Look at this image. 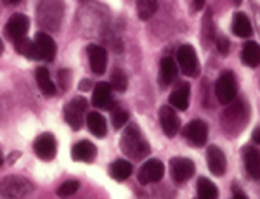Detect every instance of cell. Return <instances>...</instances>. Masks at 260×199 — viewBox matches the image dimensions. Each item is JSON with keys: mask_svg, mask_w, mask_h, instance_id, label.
Wrapping results in <instances>:
<instances>
[{"mask_svg": "<svg viewBox=\"0 0 260 199\" xmlns=\"http://www.w3.org/2000/svg\"><path fill=\"white\" fill-rule=\"evenodd\" d=\"M250 122V107L245 99H238L236 102H231L228 109L224 111L220 118L222 130L228 137H236L245 130L246 123Z\"/></svg>", "mask_w": 260, "mask_h": 199, "instance_id": "1", "label": "cell"}, {"mask_svg": "<svg viewBox=\"0 0 260 199\" xmlns=\"http://www.w3.org/2000/svg\"><path fill=\"white\" fill-rule=\"evenodd\" d=\"M120 149L125 156L132 157V160H136V161L144 160L151 152L149 142L146 140V137L142 135L141 128L137 127L136 123H130V125L125 128L123 134H121Z\"/></svg>", "mask_w": 260, "mask_h": 199, "instance_id": "2", "label": "cell"}, {"mask_svg": "<svg viewBox=\"0 0 260 199\" xmlns=\"http://www.w3.org/2000/svg\"><path fill=\"white\" fill-rule=\"evenodd\" d=\"M62 16H64V4L62 2L45 0V2H39V6H37V19H39V24L44 30H47L50 33L59 31Z\"/></svg>", "mask_w": 260, "mask_h": 199, "instance_id": "3", "label": "cell"}, {"mask_svg": "<svg viewBox=\"0 0 260 199\" xmlns=\"http://www.w3.org/2000/svg\"><path fill=\"white\" fill-rule=\"evenodd\" d=\"M33 192V184L28 178L9 175L0 178V199H21Z\"/></svg>", "mask_w": 260, "mask_h": 199, "instance_id": "4", "label": "cell"}, {"mask_svg": "<svg viewBox=\"0 0 260 199\" xmlns=\"http://www.w3.org/2000/svg\"><path fill=\"white\" fill-rule=\"evenodd\" d=\"M215 95L222 104H231L238 95V82L233 71L225 69L215 82Z\"/></svg>", "mask_w": 260, "mask_h": 199, "instance_id": "5", "label": "cell"}, {"mask_svg": "<svg viewBox=\"0 0 260 199\" xmlns=\"http://www.w3.org/2000/svg\"><path fill=\"white\" fill-rule=\"evenodd\" d=\"M87 107H89V101L83 97H73L68 104L62 109V114H64L66 123L73 128L75 132L80 130L83 127V120H85V113Z\"/></svg>", "mask_w": 260, "mask_h": 199, "instance_id": "6", "label": "cell"}, {"mask_svg": "<svg viewBox=\"0 0 260 199\" xmlns=\"http://www.w3.org/2000/svg\"><path fill=\"white\" fill-rule=\"evenodd\" d=\"M177 64L186 76H198L201 68L198 61V54H196L194 47L189 44L182 45L177 51Z\"/></svg>", "mask_w": 260, "mask_h": 199, "instance_id": "7", "label": "cell"}, {"mask_svg": "<svg viewBox=\"0 0 260 199\" xmlns=\"http://www.w3.org/2000/svg\"><path fill=\"white\" fill-rule=\"evenodd\" d=\"M182 135L191 147H203L208 140V125L203 120H192L182 128Z\"/></svg>", "mask_w": 260, "mask_h": 199, "instance_id": "8", "label": "cell"}, {"mask_svg": "<svg viewBox=\"0 0 260 199\" xmlns=\"http://www.w3.org/2000/svg\"><path fill=\"white\" fill-rule=\"evenodd\" d=\"M169 167H170V177L175 184H184V182H187L194 175V161L189 160V157H182V156L172 157Z\"/></svg>", "mask_w": 260, "mask_h": 199, "instance_id": "9", "label": "cell"}, {"mask_svg": "<svg viewBox=\"0 0 260 199\" xmlns=\"http://www.w3.org/2000/svg\"><path fill=\"white\" fill-rule=\"evenodd\" d=\"M28 28H30V19H28V16L12 14L9 18V21H7V24H6V28H4V33H6L7 38L14 44V42H18V40L26 36Z\"/></svg>", "mask_w": 260, "mask_h": 199, "instance_id": "10", "label": "cell"}, {"mask_svg": "<svg viewBox=\"0 0 260 199\" xmlns=\"http://www.w3.org/2000/svg\"><path fill=\"white\" fill-rule=\"evenodd\" d=\"M163 175H165V165L161 163L160 160H148L144 165L139 168V184L141 185H148V184H154V182H160Z\"/></svg>", "mask_w": 260, "mask_h": 199, "instance_id": "11", "label": "cell"}, {"mask_svg": "<svg viewBox=\"0 0 260 199\" xmlns=\"http://www.w3.org/2000/svg\"><path fill=\"white\" fill-rule=\"evenodd\" d=\"M33 151L35 154L44 161H52L56 157V152H57V142H56V137L49 132L45 134L39 135L33 142Z\"/></svg>", "mask_w": 260, "mask_h": 199, "instance_id": "12", "label": "cell"}, {"mask_svg": "<svg viewBox=\"0 0 260 199\" xmlns=\"http://www.w3.org/2000/svg\"><path fill=\"white\" fill-rule=\"evenodd\" d=\"M92 104L98 109L103 111H111L115 109V97H113L111 85L106 82H99L98 85H94V92H92Z\"/></svg>", "mask_w": 260, "mask_h": 199, "instance_id": "13", "label": "cell"}, {"mask_svg": "<svg viewBox=\"0 0 260 199\" xmlns=\"http://www.w3.org/2000/svg\"><path fill=\"white\" fill-rule=\"evenodd\" d=\"M33 44H35V49H37V54H39V59L42 61H54V57H56V42H54V38L49 35V33H44V31H39L35 35V40H33Z\"/></svg>", "mask_w": 260, "mask_h": 199, "instance_id": "14", "label": "cell"}, {"mask_svg": "<svg viewBox=\"0 0 260 199\" xmlns=\"http://www.w3.org/2000/svg\"><path fill=\"white\" fill-rule=\"evenodd\" d=\"M243 165L251 180H258L260 177V152L257 146H245L241 149Z\"/></svg>", "mask_w": 260, "mask_h": 199, "instance_id": "15", "label": "cell"}, {"mask_svg": "<svg viewBox=\"0 0 260 199\" xmlns=\"http://www.w3.org/2000/svg\"><path fill=\"white\" fill-rule=\"evenodd\" d=\"M160 123L163 128V134L167 137H175L180 130V120L174 107L161 106L160 107Z\"/></svg>", "mask_w": 260, "mask_h": 199, "instance_id": "16", "label": "cell"}, {"mask_svg": "<svg viewBox=\"0 0 260 199\" xmlns=\"http://www.w3.org/2000/svg\"><path fill=\"white\" fill-rule=\"evenodd\" d=\"M87 56H89V63H90V69L95 74H103L108 68V54L106 49L101 47V45H94L90 44L87 47Z\"/></svg>", "mask_w": 260, "mask_h": 199, "instance_id": "17", "label": "cell"}, {"mask_svg": "<svg viewBox=\"0 0 260 199\" xmlns=\"http://www.w3.org/2000/svg\"><path fill=\"white\" fill-rule=\"evenodd\" d=\"M207 163L210 172L215 177H222L228 170V160H225V154L222 149L217 146H210L207 151Z\"/></svg>", "mask_w": 260, "mask_h": 199, "instance_id": "18", "label": "cell"}, {"mask_svg": "<svg viewBox=\"0 0 260 199\" xmlns=\"http://www.w3.org/2000/svg\"><path fill=\"white\" fill-rule=\"evenodd\" d=\"M189 95H191V85L187 82H180L169 97L170 107H175L179 111H186L189 107Z\"/></svg>", "mask_w": 260, "mask_h": 199, "instance_id": "19", "label": "cell"}, {"mask_svg": "<svg viewBox=\"0 0 260 199\" xmlns=\"http://www.w3.org/2000/svg\"><path fill=\"white\" fill-rule=\"evenodd\" d=\"M177 63L172 57H163L160 63V73H158V84L167 89L177 80Z\"/></svg>", "mask_w": 260, "mask_h": 199, "instance_id": "20", "label": "cell"}, {"mask_svg": "<svg viewBox=\"0 0 260 199\" xmlns=\"http://www.w3.org/2000/svg\"><path fill=\"white\" fill-rule=\"evenodd\" d=\"M71 156L75 161H83V163H92L98 156V147L90 140H80L71 149Z\"/></svg>", "mask_w": 260, "mask_h": 199, "instance_id": "21", "label": "cell"}, {"mask_svg": "<svg viewBox=\"0 0 260 199\" xmlns=\"http://www.w3.org/2000/svg\"><path fill=\"white\" fill-rule=\"evenodd\" d=\"M35 78H37V85H39V89L42 90V94L47 95V97L56 95V84H54L52 78H50V73L47 68L39 66V68L35 69Z\"/></svg>", "mask_w": 260, "mask_h": 199, "instance_id": "22", "label": "cell"}, {"mask_svg": "<svg viewBox=\"0 0 260 199\" xmlns=\"http://www.w3.org/2000/svg\"><path fill=\"white\" fill-rule=\"evenodd\" d=\"M87 127H89L90 134L94 137H98V139H103L108 132L106 120H104V116L98 113V111L87 114Z\"/></svg>", "mask_w": 260, "mask_h": 199, "instance_id": "23", "label": "cell"}, {"mask_svg": "<svg viewBox=\"0 0 260 199\" xmlns=\"http://www.w3.org/2000/svg\"><path fill=\"white\" fill-rule=\"evenodd\" d=\"M231 28H233L234 35L241 36V38H248V36H251V33H253V28H251V23H250L248 16L243 14V12H238V14H234Z\"/></svg>", "mask_w": 260, "mask_h": 199, "instance_id": "24", "label": "cell"}, {"mask_svg": "<svg viewBox=\"0 0 260 199\" xmlns=\"http://www.w3.org/2000/svg\"><path fill=\"white\" fill-rule=\"evenodd\" d=\"M241 61L245 66L250 68H257L260 63V49L257 42H246L243 45V52H241Z\"/></svg>", "mask_w": 260, "mask_h": 199, "instance_id": "25", "label": "cell"}, {"mask_svg": "<svg viewBox=\"0 0 260 199\" xmlns=\"http://www.w3.org/2000/svg\"><path fill=\"white\" fill-rule=\"evenodd\" d=\"M134 172V167L130 161H125V160H116L111 163L110 167V175L115 178L116 182H123L132 175Z\"/></svg>", "mask_w": 260, "mask_h": 199, "instance_id": "26", "label": "cell"}, {"mask_svg": "<svg viewBox=\"0 0 260 199\" xmlns=\"http://www.w3.org/2000/svg\"><path fill=\"white\" fill-rule=\"evenodd\" d=\"M219 197V189L212 180L207 177L198 178V199H217Z\"/></svg>", "mask_w": 260, "mask_h": 199, "instance_id": "27", "label": "cell"}, {"mask_svg": "<svg viewBox=\"0 0 260 199\" xmlns=\"http://www.w3.org/2000/svg\"><path fill=\"white\" fill-rule=\"evenodd\" d=\"M213 38H215V24L212 19V12L208 11L203 18V24H201V42L205 47H208L213 42Z\"/></svg>", "mask_w": 260, "mask_h": 199, "instance_id": "28", "label": "cell"}, {"mask_svg": "<svg viewBox=\"0 0 260 199\" xmlns=\"http://www.w3.org/2000/svg\"><path fill=\"white\" fill-rule=\"evenodd\" d=\"M14 47H16V51H18V54H21L23 57H28V59H39L35 44H33L30 38H26V36L18 40V42H14Z\"/></svg>", "mask_w": 260, "mask_h": 199, "instance_id": "29", "label": "cell"}, {"mask_svg": "<svg viewBox=\"0 0 260 199\" xmlns=\"http://www.w3.org/2000/svg\"><path fill=\"white\" fill-rule=\"evenodd\" d=\"M156 11V0H141V2H137V14H139V19H142V21H148L149 18H153V14Z\"/></svg>", "mask_w": 260, "mask_h": 199, "instance_id": "30", "label": "cell"}, {"mask_svg": "<svg viewBox=\"0 0 260 199\" xmlns=\"http://www.w3.org/2000/svg\"><path fill=\"white\" fill-rule=\"evenodd\" d=\"M116 92H125L128 89V78L125 74L123 69L120 68H115L111 73V84H110Z\"/></svg>", "mask_w": 260, "mask_h": 199, "instance_id": "31", "label": "cell"}, {"mask_svg": "<svg viewBox=\"0 0 260 199\" xmlns=\"http://www.w3.org/2000/svg\"><path fill=\"white\" fill-rule=\"evenodd\" d=\"M130 114L127 109H123V107H115L111 113V122H113V127L116 128V130H120L121 127H125V123L128 122Z\"/></svg>", "mask_w": 260, "mask_h": 199, "instance_id": "32", "label": "cell"}, {"mask_svg": "<svg viewBox=\"0 0 260 199\" xmlns=\"http://www.w3.org/2000/svg\"><path fill=\"white\" fill-rule=\"evenodd\" d=\"M78 187H80V182H78V180H66V182H62L59 187H57V196L70 197V196H73V194L77 192Z\"/></svg>", "mask_w": 260, "mask_h": 199, "instance_id": "33", "label": "cell"}, {"mask_svg": "<svg viewBox=\"0 0 260 199\" xmlns=\"http://www.w3.org/2000/svg\"><path fill=\"white\" fill-rule=\"evenodd\" d=\"M57 85H59V89L64 92V90L70 89L71 85V71L70 69H59V73H57Z\"/></svg>", "mask_w": 260, "mask_h": 199, "instance_id": "34", "label": "cell"}, {"mask_svg": "<svg viewBox=\"0 0 260 199\" xmlns=\"http://www.w3.org/2000/svg\"><path fill=\"white\" fill-rule=\"evenodd\" d=\"M215 45H217V51H219V54H222V56H228L229 54V47H231V42L228 36L220 35L215 38Z\"/></svg>", "mask_w": 260, "mask_h": 199, "instance_id": "35", "label": "cell"}, {"mask_svg": "<svg viewBox=\"0 0 260 199\" xmlns=\"http://www.w3.org/2000/svg\"><path fill=\"white\" fill-rule=\"evenodd\" d=\"M78 89L82 90V92H87V90H90V89H94V84L89 80V78H85V80H82L80 82V85H78Z\"/></svg>", "mask_w": 260, "mask_h": 199, "instance_id": "36", "label": "cell"}, {"mask_svg": "<svg viewBox=\"0 0 260 199\" xmlns=\"http://www.w3.org/2000/svg\"><path fill=\"white\" fill-rule=\"evenodd\" d=\"M191 6H192V11H200V9H203L205 2L203 0H198V2H192Z\"/></svg>", "mask_w": 260, "mask_h": 199, "instance_id": "37", "label": "cell"}, {"mask_svg": "<svg viewBox=\"0 0 260 199\" xmlns=\"http://www.w3.org/2000/svg\"><path fill=\"white\" fill-rule=\"evenodd\" d=\"M21 156V152L19 151H14V152H11L9 154V163H14V161H18V157Z\"/></svg>", "mask_w": 260, "mask_h": 199, "instance_id": "38", "label": "cell"}, {"mask_svg": "<svg viewBox=\"0 0 260 199\" xmlns=\"http://www.w3.org/2000/svg\"><path fill=\"white\" fill-rule=\"evenodd\" d=\"M231 199H246V196H245V194H243V192H240V190L234 189V196L231 197Z\"/></svg>", "mask_w": 260, "mask_h": 199, "instance_id": "39", "label": "cell"}, {"mask_svg": "<svg viewBox=\"0 0 260 199\" xmlns=\"http://www.w3.org/2000/svg\"><path fill=\"white\" fill-rule=\"evenodd\" d=\"M253 142L255 144L260 142V139H258V128H255V132H253Z\"/></svg>", "mask_w": 260, "mask_h": 199, "instance_id": "40", "label": "cell"}, {"mask_svg": "<svg viewBox=\"0 0 260 199\" xmlns=\"http://www.w3.org/2000/svg\"><path fill=\"white\" fill-rule=\"evenodd\" d=\"M4 54V42H2V38H0V56Z\"/></svg>", "mask_w": 260, "mask_h": 199, "instance_id": "41", "label": "cell"}, {"mask_svg": "<svg viewBox=\"0 0 260 199\" xmlns=\"http://www.w3.org/2000/svg\"><path fill=\"white\" fill-rule=\"evenodd\" d=\"M2 163H4V154H2V151H0V167H2Z\"/></svg>", "mask_w": 260, "mask_h": 199, "instance_id": "42", "label": "cell"}]
</instances>
